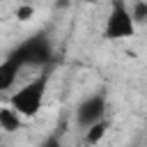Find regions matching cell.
<instances>
[{"label":"cell","instance_id":"6da1fadb","mask_svg":"<svg viewBox=\"0 0 147 147\" xmlns=\"http://www.w3.org/2000/svg\"><path fill=\"white\" fill-rule=\"evenodd\" d=\"M48 71H41L37 78H32L28 85H23L18 92L11 94L9 106L21 115V117H34L46 99V90H48Z\"/></svg>","mask_w":147,"mask_h":147},{"label":"cell","instance_id":"7a4b0ae2","mask_svg":"<svg viewBox=\"0 0 147 147\" xmlns=\"http://www.w3.org/2000/svg\"><path fill=\"white\" fill-rule=\"evenodd\" d=\"M14 53L23 62V67H46L53 62V41L46 32H34L25 41H21Z\"/></svg>","mask_w":147,"mask_h":147},{"label":"cell","instance_id":"3957f363","mask_svg":"<svg viewBox=\"0 0 147 147\" xmlns=\"http://www.w3.org/2000/svg\"><path fill=\"white\" fill-rule=\"evenodd\" d=\"M136 30H138V25L133 23L126 2L124 0H113L110 11L106 16V25H103V39H108V41L131 39L136 34Z\"/></svg>","mask_w":147,"mask_h":147},{"label":"cell","instance_id":"277c9868","mask_svg":"<svg viewBox=\"0 0 147 147\" xmlns=\"http://www.w3.org/2000/svg\"><path fill=\"white\" fill-rule=\"evenodd\" d=\"M103 115H106V94H101V92L90 94V96L83 99V101L78 103V108H76V122H78V126H83V129H87L90 124L103 119Z\"/></svg>","mask_w":147,"mask_h":147},{"label":"cell","instance_id":"5b68a950","mask_svg":"<svg viewBox=\"0 0 147 147\" xmlns=\"http://www.w3.org/2000/svg\"><path fill=\"white\" fill-rule=\"evenodd\" d=\"M21 69H23V62H21L18 55L11 51V53L0 62V92H7L9 87H14Z\"/></svg>","mask_w":147,"mask_h":147},{"label":"cell","instance_id":"8992f818","mask_svg":"<svg viewBox=\"0 0 147 147\" xmlns=\"http://www.w3.org/2000/svg\"><path fill=\"white\" fill-rule=\"evenodd\" d=\"M21 126H23L21 115H18L11 106H2V108H0V129L7 131V133H14V131H18Z\"/></svg>","mask_w":147,"mask_h":147},{"label":"cell","instance_id":"52a82bcc","mask_svg":"<svg viewBox=\"0 0 147 147\" xmlns=\"http://www.w3.org/2000/svg\"><path fill=\"white\" fill-rule=\"evenodd\" d=\"M106 131H108V122L106 119H99V122H94V124H90L87 129H85V145H96V142H101V138L106 136Z\"/></svg>","mask_w":147,"mask_h":147},{"label":"cell","instance_id":"ba28073f","mask_svg":"<svg viewBox=\"0 0 147 147\" xmlns=\"http://www.w3.org/2000/svg\"><path fill=\"white\" fill-rule=\"evenodd\" d=\"M129 11H131V18H133L136 25H140V23L147 21V2H145V0H138Z\"/></svg>","mask_w":147,"mask_h":147},{"label":"cell","instance_id":"9c48e42d","mask_svg":"<svg viewBox=\"0 0 147 147\" xmlns=\"http://www.w3.org/2000/svg\"><path fill=\"white\" fill-rule=\"evenodd\" d=\"M39 147H62V138H60V133H51V136H46V138L41 140Z\"/></svg>","mask_w":147,"mask_h":147},{"label":"cell","instance_id":"30bf717a","mask_svg":"<svg viewBox=\"0 0 147 147\" xmlns=\"http://www.w3.org/2000/svg\"><path fill=\"white\" fill-rule=\"evenodd\" d=\"M32 14H34V9H32L30 5H21V7L16 9V18H18V21H30Z\"/></svg>","mask_w":147,"mask_h":147},{"label":"cell","instance_id":"8fae6325","mask_svg":"<svg viewBox=\"0 0 147 147\" xmlns=\"http://www.w3.org/2000/svg\"><path fill=\"white\" fill-rule=\"evenodd\" d=\"M85 2H94V0H85Z\"/></svg>","mask_w":147,"mask_h":147}]
</instances>
